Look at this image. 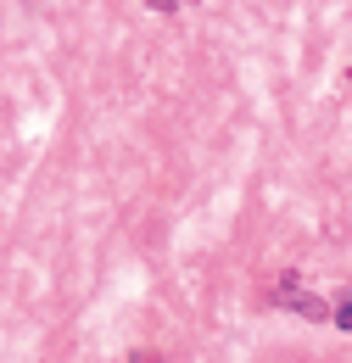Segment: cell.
<instances>
[{
	"mask_svg": "<svg viewBox=\"0 0 352 363\" xmlns=\"http://www.w3.org/2000/svg\"><path fill=\"white\" fill-rule=\"evenodd\" d=\"M274 302H285V308H297L302 318H324V302H319V296H297V274H285V279H280V291H274Z\"/></svg>",
	"mask_w": 352,
	"mask_h": 363,
	"instance_id": "6da1fadb",
	"label": "cell"
},
{
	"mask_svg": "<svg viewBox=\"0 0 352 363\" xmlns=\"http://www.w3.org/2000/svg\"><path fill=\"white\" fill-rule=\"evenodd\" d=\"M151 11H185V6H196V0H145Z\"/></svg>",
	"mask_w": 352,
	"mask_h": 363,
	"instance_id": "3957f363",
	"label": "cell"
},
{
	"mask_svg": "<svg viewBox=\"0 0 352 363\" xmlns=\"http://www.w3.org/2000/svg\"><path fill=\"white\" fill-rule=\"evenodd\" d=\"M330 318H336V324H341V330H352V296H347V291H341V296H336V308H330Z\"/></svg>",
	"mask_w": 352,
	"mask_h": 363,
	"instance_id": "7a4b0ae2",
	"label": "cell"
}]
</instances>
